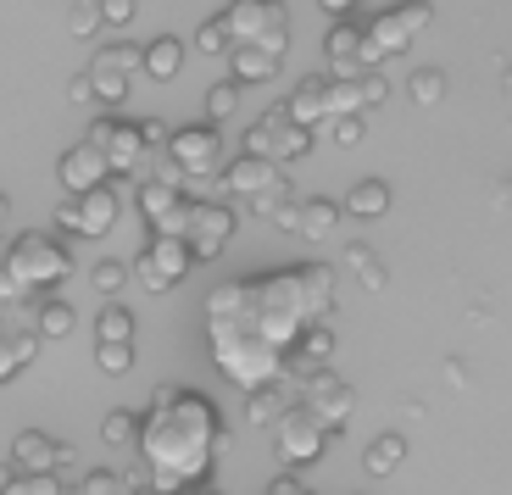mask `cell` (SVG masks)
Masks as SVG:
<instances>
[{"instance_id":"50","label":"cell","mask_w":512,"mask_h":495,"mask_svg":"<svg viewBox=\"0 0 512 495\" xmlns=\"http://www.w3.org/2000/svg\"><path fill=\"white\" fill-rule=\"evenodd\" d=\"M318 6H323L329 17H351V12H357V0H318Z\"/></svg>"},{"instance_id":"13","label":"cell","mask_w":512,"mask_h":495,"mask_svg":"<svg viewBox=\"0 0 512 495\" xmlns=\"http://www.w3.org/2000/svg\"><path fill=\"white\" fill-rule=\"evenodd\" d=\"M323 56H329V73L334 78H362V73H368V23L334 17L329 39H323Z\"/></svg>"},{"instance_id":"6","label":"cell","mask_w":512,"mask_h":495,"mask_svg":"<svg viewBox=\"0 0 512 495\" xmlns=\"http://www.w3.org/2000/svg\"><path fill=\"white\" fill-rule=\"evenodd\" d=\"M190 267H195V251H190L184 234H151V245H145L140 262H134V279H140V290L167 295Z\"/></svg>"},{"instance_id":"27","label":"cell","mask_w":512,"mask_h":495,"mask_svg":"<svg viewBox=\"0 0 512 495\" xmlns=\"http://www.w3.org/2000/svg\"><path fill=\"white\" fill-rule=\"evenodd\" d=\"M329 356H334V334H329V323H312V329L301 334V340H295L290 362H295L301 373H312V368H323Z\"/></svg>"},{"instance_id":"1","label":"cell","mask_w":512,"mask_h":495,"mask_svg":"<svg viewBox=\"0 0 512 495\" xmlns=\"http://www.w3.org/2000/svg\"><path fill=\"white\" fill-rule=\"evenodd\" d=\"M223 440H229V429H223L218 407L201 390L162 384L151 395V412L140 418L145 484L151 490H195V484H206Z\"/></svg>"},{"instance_id":"5","label":"cell","mask_w":512,"mask_h":495,"mask_svg":"<svg viewBox=\"0 0 512 495\" xmlns=\"http://www.w3.org/2000/svg\"><path fill=\"white\" fill-rule=\"evenodd\" d=\"M167 151H173V162L184 167V178H190V184H212V178H223V167H229V145H223L218 123L173 128Z\"/></svg>"},{"instance_id":"16","label":"cell","mask_w":512,"mask_h":495,"mask_svg":"<svg viewBox=\"0 0 512 495\" xmlns=\"http://www.w3.org/2000/svg\"><path fill=\"white\" fill-rule=\"evenodd\" d=\"M262 128L273 134V162H301V156L318 145V128H307V123H295L290 117V106H279V112H268L262 117Z\"/></svg>"},{"instance_id":"46","label":"cell","mask_w":512,"mask_h":495,"mask_svg":"<svg viewBox=\"0 0 512 495\" xmlns=\"http://www.w3.org/2000/svg\"><path fill=\"white\" fill-rule=\"evenodd\" d=\"M140 128H145V145H156V151H162V145L173 140V128H167V123H156V117H145Z\"/></svg>"},{"instance_id":"30","label":"cell","mask_w":512,"mask_h":495,"mask_svg":"<svg viewBox=\"0 0 512 495\" xmlns=\"http://www.w3.org/2000/svg\"><path fill=\"white\" fill-rule=\"evenodd\" d=\"M240 95H245L240 78H229V84H212V89H206V123H229V117L240 112Z\"/></svg>"},{"instance_id":"23","label":"cell","mask_w":512,"mask_h":495,"mask_svg":"<svg viewBox=\"0 0 512 495\" xmlns=\"http://www.w3.org/2000/svg\"><path fill=\"white\" fill-rule=\"evenodd\" d=\"M451 95V78H446V67H418V73L407 78V101L418 106V112H435L440 101Z\"/></svg>"},{"instance_id":"25","label":"cell","mask_w":512,"mask_h":495,"mask_svg":"<svg viewBox=\"0 0 512 495\" xmlns=\"http://www.w3.org/2000/svg\"><path fill=\"white\" fill-rule=\"evenodd\" d=\"M390 212V184L384 178H357L346 195V217H384Z\"/></svg>"},{"instance_id":"54","label":"cell","mask_w":512,"mask_h":495,"mask_svg":"<svg viewBox=\"0 0 512 495\" xmlns=\"http://www.w3.org/2000/svg\"><path fill=\"white\" fill-rule=\"evenodd\" d=\"M501 89H507V101H512V67H507V78H501Z\"/></svg>"},{"instance_id":"3","label":"cell","mask_w":512,"mask_h":495,"mask_svg":"<svg viewBox=\"0 0 512 495\" xmlns=\"http://www.w3.org/2000/svg\"><path fill=\"white\" fill-rule=\"evenodd\" d=\"M334 434L340 429H329V423L295 395L290 407L279 412V423H273V457H279V468H307V462H318L334 445Z\"/></svg>"},{"instance_id":"4","label":"cell","mask_w":512,"mask_h":495,"mask_svg":"<svg viewBox=\"0 0 512 495\" xmlns=\"http://www.w3.org/2000/svg\"><path fill=\"white\" fill-rule=\"evenodd\" d=\"M290 117L295 123H307V128H329L334 117H346V112H362V95H357V78H334V73H312L295 84L290 101Z\"/></svg>"},{"instance_id":"9","label":"cell","mask_w":512,"mask_h":495,"mask_svg":"<svg viewBox=\"0 0 512 495\" xmlns=\"http://www.w3.org/2000/svg\"><path fill=\"white\" fill-rule=\"evenodd\" d=\"M295 395L307 401L312 412H318L329 429H346L351 423V412H357V390H351L340 373H329V368H312V373H301L295 379Z\"/></svg>"},{"instance_id":"36","label":"cell","mask_w":512,"mask_h":495,"mask_svg":"<svg viewBox=\"0 0 512 495\" xmlns=\"http://www.w3.org/2000/svg\"><path fill=\"white\" fill-rule=\"evenodd\" d=\"M95 368L112 373V379H117V373H128V368H134V345H128V340H95Z\"/></svg>"},{"instance_id":"29","label":"cell","mask_w":512,"mask_h":495,"mask_svg":"<svg viewBox=\"0 0 512 495\" xmlns=\"http://www.w3.org/2000/svg\"><path fill=\"white\" fill-rule=\"evenodd\" d=\"M73 323H78V318H73V306L56 301V295L34 306V329L45 334V340H67V334H73Z\"/></svg>"},{"instance_id":"20","label":"cell","mask_w":512,"mask_h":495,"mask_svg":"<svg viewBox=\"0 0 512 495\" xmlns=\"http://www.w3.org/2000/svg\"><path fill=\"white\" fill-rule=\"evenodd\" d=\"M229 73L240 78L245 89H251V84H273V73H279V56L262 51V45H234V51H229Z\"/></svg>"},{"instance_id":"22","label":"cell","mask_w":512,"mask_h":495,"mask_svg":"<svg viewBox=\"0 0 512 495\" xmlns=\"http://www.w3.org/2000/svg\"><path fill=\"white\" fill-rule=\"evenodd\" d=\"M56 457H62V445H51V434H39V429H23L12 440V462L28 473H51Z\"/></svg>"},{"instance_id":"33","label":"cell","mask_w":512,"mask_h":495,"mask_svg":"<svg viewBox=\"0 0 512 495\" xmlns=\"http://www.w3.org/2000/svg\"><path fill=\"white\" fill-rule=\"evenodd\" d=\"M101 28H106L101 0H73V12H67V34H73V39H95Z\"/></svg>"},{"instance_id":"17","label":"cell","mask_w":512,"mask_h":495,"mask_svg":"<svg viewBox=\"0 0 512 495\" xmlns=\"http://www.w3.org/2000/svg\"><path fill=\"white\" fill-rule=\"evenodd\" d=\"M145 151H151V145H145V128L117 117L112 140H106V162H112V173L117 178H134V173H140V162H145Z\"/></svg>"},{"instance_id":"8","label":"cell","mask_w":512,"mask_h":495,"mask_svg":"<svg viewBox=\"0 0 512 495\" xmlns=\"http://www.w3.org/2000/svg\"><path fill=\"white\" fill-rule=\"evenodd\" d=\"M435 23V6L429 0H401V6H390V12H379L368 23V39L379 45V56L390 62V56H401L412 45V39L423 34V28Z\"/></svg>"},{"instance_id":"39","label":"cell","mask_w":512,"mask_h":495,"mask_svg":"<svg viewBox=\"0 0 512 495\" xmlns=\"http://www.w3.org/2000/svg\"><path fill=\"white\" fill-rule=\"evenodd\" d=\"M357 95H362V112H379V106L390 101V78H384L379 67H373V73H362V78H357Z\"/></svg>"},{"instance_id":"49","label":"cell","mask_w":512,"mask_h":495,"mask_svg":"<svg viewBox=\"0 0 512 495\" xmlns=\"http://www.w3.org/2000/svg\"><path fill=\"white\" fill-rule=\"evenodd\" d=\"M268 495H312V490H307L301 479H295V473H284V479H273V484H268Z\"/></svg>"},{"instance_id":"45","label":"cell","mask_w":512,"mask_h":495,"mask_svg":"<svg viewBox=\"0 0 512 495\" xmlns=\"http://www.w3.org/2000/svg\"><path fill=\"white\" fill-rule=\"evenodd\" d=\"M273 223H279V229H290V234H295V229H301V201H295V195H290V201H284L279 212H273Z\"/></svg>"},{"instance_id":"32","label":"cell","mask_w":512,"mask_h":495,"mask_svg":"<svg viewBox=\"0 0 512 495\" xmlns=\"http://www.w3.org/2000/svg\"><path fill=\"white\" fill-rule=\"evenodd\" d=\"M73 495H140V484L123 479V473L95 468V473H84V479H78V490H73Z\"/></svg>"},{"instance_id":"41","label":"cell","mask_w":512,"mask_h":495,"mask_svg":"<svg viewBox=\"0 0 512 495\" xmlns=\"http://www.w3.org/2000/svg\"><path fill=\"white\" fill-rule=\"evenodd\" d=\"M128 279H134V267H123V262H95V273H90V284L101 295H117Z\"/></svg>"},{"instance_id":"10","label":"cell","mask_w":512,"mask_h":495,"mask_svg":"<svg viewBox=\"0 0 512 495\" xmlns=\"http://www.w3.org/2000/svg\"><path fill=\"white\" fill-rule=\"evenodd\" d=\"M234 223H240V212L223 201H190V229H184V240H190L195 262H218L223 245L234 240Z\"/></svg>"},{"instance_id":"38","label":"cell","mask_w":512,"mask_h":495,"mask_svg":"<svg viewBox=\"0 0 512 495\" xmlns=\"http://www.w3.org/2000/svg\"><path fill=\"white\" fill-rule=\"evenodd\" d=\"M195 51L201 56H229L234 51V39H229V28L212 17V23H201V34H195Z\"/></svg>"},{"instance_id":"35","label":"cell","mask_w":512,"mask_h":495,"mask_svg":"<svg viewBox=\"0 0 512 495\" xmlns=\"http://www.w3.org/2000/svg\"><path fill=\"white\" fill-rule=\"evenodd\" d=\"M295 395H284L279 384H262V390H251V423H279V412L290 407Z\"/></svg>"},{"instance_id":"40","label":"cell","mask_w":512,"mask_h":495,"mask_svg":"<svg viewBox=\"0 0 512 495\" xmlns=\"http://www.w3.org/2000/svg\"><path fill=\"white\" fill-rule=\"evenodd\" d=\"M362 134H368V123H362V112H346L329 123V140L340 145V151H351V145H362Z\"/></svg>"},{"instance_id":"26","label":"cell","mask_w":512,"mask_h":495,"mask_svg":"<svg viewBox=\"0 0 512 495\" xmlns=\"http://www.w3.org/2000/svg\"><path fill=\"white\" fill-rule=\"evenodd\" d=\"M0 495H67L56 473H28V468H0Z\"/></svg>"},{"instance_id":"47","label":"cell","mask_w":512,"mask_h":495,"mask_svg":"<svg viewBox=\"0 0 512 495\" xmlns=\"http://www.w3.org/2000/svg\"><path fill=\"white\" fill-rule=\"evenodd\" d=\"M12 301H23V284H17L12 273H6V267H0V312H6Z\"/></svg>"},{"instance_id":"14","label":"cell","mask_w":512,"mask_h":495,"mask_svg":"<svg viewBox=\"0 0 512 495\" xmlns=\"http://www.w3.org/2000/svg\"><path fill=\"white\" fill-rule=\"evenodd\" d=\"M56 184H62L67 195H90V190H101V184H112V162H106L101 145L78 140L73 151L56 162Z\"/></svg>"},{"instance_id":"31","label":"cell","mask_w":512,"mask_h":495,"mask_svg":"<svg viewBox=\"0 0 512 495\" xmlns=\"http://www.w3.org/2000/svg\"><path fill=\"white\" fill-rule=\"evenodd\" d=\"M346 267L368 284V290H384V284H390V273H384V262L373 256V245H346Z\"/></svg>"},{"instance_id":"51","label":"cell","mask_w":512,"mask_h":495,"mask_svg":"<svg viewBox=\"0 0 512 495\" xmlns=\"http://www.w3.org/2000/svg\"><path fill=\"white\" fill-rule=\"evenodd\" d=\"M501 206H512V173L501 178Z\"/></svg>"},{"instance_id":"21","label":"cell","mask_w":512,"mask_h":495,"mask_svg":"<svg viewBox=\"0 0 512 495\" xmlns=\"http://www.w3.org/2000/svg\"><path fill=\"white\" fill-rule=\"evenodd\" d=\"M179 67H184V39L156 34L151 45H145V78H151V84H173Z\"/></svg>"},{"instance_id":"7","label":"cell","mask_w":512,"mask_h":495,"mask_svg":"<svg viewBox=\"0 0 512 495\" xmlns=\"http://www.w3.org/2000/svg\"><path fill=\"white\" fill-rule=\"evenodd\" d=\"M117 212H123L117 190H112V184H101V190L73 195V201L56 206V229H62V234H78V240H106V234L117 229Z\"/></svg>"},{"instance_id":"44","label":"cell","mask_w":512,"mask_h":495,"mask_svg":"<svg viewBox=\"0 0 512 495\" xmlns=\"http://www.w3.org/2000/svg\"><path fill=\"white\" fill-rule=\"evenodd\" d=\"M67 101H73V106H95V78H90V67H84V73L67 84Z\"/></svg>"},{"instance_id":"48","label":"cell","mask_w":512,"mask_h":495,"mask_svg":"<svg viewBox=\"0 0 512 495\" xmlns=\"http://www.w3.org/2000/svg\"><path fill=\"white\" fill-rule=\"evenodd\" d=\"M112 128H117V117H95L84 140H90V145H101V151H106V140H112Z\"/></svg>"},{"instance_id":"19","label":"cell","mask_w":512,"mask_h":495,"mask_svg":"<svg viewBox=\"0 0 512 495\" xmlns=\"http://www.w3.org/2000/svg\"><path fill=\"white\" fill-rule=\"evenodd\" d=\"M340 217H346V201H329V195H307L301 201V240H329L340 229Z\"/></svg>"},{"instance_id":"43","label":"cell","mask_w":512,"mask_h":495,"mask_svg":"<svg viewBox=\"0 0 512 495\" xmlns=\"http://www.w3.org/2000/svg\"><path fill=\"white\" fill-rule=\"evenodd\" d=\"M101 12H106V28H128L134 12H140V0H101Z\"/></svg>"},{"instance_id":"11","label":"cell","mask_w":512,"mask_h":495,"mask_svg":"<svg viewBox=\"0 0 512 495\" xmlns=\"http://www.w3.org/2000/svg\"><path fill=\"white\" fill-rule=\"evenodd\" d=\"M218 23L229 28L234 45H262L273 28L290 23V6H284V0H229V12H223Z\"/></svg>"},{"instance_id":"53","label":"cell","mask_w":512,"mask_h":495,"mask_svg":"<svg viewBox=\"0 0 512 495\" xmlns=\"http://www.w3.org/2000/svg\"><path fill=\"white\" fill-rule=\"evenodd\" d=\"M140 495H184V490H151V484H145V490Z\"/></svg>"},{"instance_id":"42","label":"cell","mask_w":512,"mask_h":495,"mask_svg":"<svg viewBox=\"0 0 512 495\" xmlns=\"http://www.w3.org/2000/svg\"><path fill=\"white\" fill-rule=\"evenodd\" d=\"M284 201H290V184H279V190H262V195H245V212H251V217H273Z\"/></svg>"},{"instance_id":"18","label":"cell","mask_w":512,"mask_h":495,"mask_svg":"<svg viewBox=\"0 0 512 495\" xmlns=\"http://www.w3.org/2000/svg\"><path fill=\"white\" fill-rule=\"evenodd\" d=\"M45 334L39 329H0V384H12L23 368H34Z\"/></svg>"},{"instance_id":"15","label":"cell","mask_w":512,"mask_h":495,"mask_svg":"<svg viewBox=\"0 0 512 495\" xmlns=\"http://www.w3.org/2000/svg\"><path fill=\"white\" fill-rule=\"evenodd\" d=\"M223 190L234 195V201H245V195H262V190H279V184H290L284 178V167L273 162V156H234L229 167H223V178H218Z\"/></svg>"},{"instance_id":"24","label":"cell","mask_w":512,"mask_h":495,"mask_svg":"<svg viewBox=\"0 0 512 495\" xmlns=\"http://www.w3.org/2000/svg\"><path fill=\"white\" fill-rule=\"evenodd\" d=\"M90 78H95V112H123L134 73H117V67H95L90 62Z\"/></svg>"},{"instance_id":"28","label":"cell","mask_w":512,"mask_h":495,"mask_svg":"<svg viewBox=\"0 0 512 495\" xmlns=\"http://www.w3.org/2000/svg\"><path fill=\"white\" fill-rule=\"evenodd\" d=\"M407 462V434H379V440L368 445V457H362V468L373 473V479H390V473Z\"/></svg>"},{"instance_id":"37","label":"cell","mask_w":512,"mask_h":495,"mask_svg":"<svg viewBox=\"0 0 512 495\" xmlns=\"http://www.w3.org/2000/svg\"><path fill=\"white\" fill-rule=\"evenodd\" d=\"M101 434H106V445H140V418L128 407H112L101 423Z\"/></svg>"},{"instance_id":"52","label":"cell","mask_w":512,"mask_h":495,"mask_svg":"<svg viewBox=\"0 0 512 495\" xmlns=\"http://www.w3.org/2000/svg\"><path fill=\"white\" fill-rule=\"evenodd\" d=\"M6 217H12V201H6V190H0V229H6Z\"/></svg>"},{"instance_id":"12","label":"cell","mask_w":512,"mask_h":495,"mask_svg":"<svg viewBox=\"0 0 512 495\" xmlns=\"http://www.w3.org/2000/svg\"><path fill=\"white\" fill-rule=\"evenodd\" d=\"M134 201H140V217L151 223V234H184L190 229V201H184L179 184H162V178H145L134 184Z\"/></svg>"},{"instance_id":"34","label":"cell","mask_w":512,"mask_h":495,"mask_svg":"<svg viewBox=\"0 0 512 495\" xmlns=\"http://www.w3.org/2000/svg\"><path fill=\"white\" fill-rule=\"evenodd\" d=\"M95 340H128V345H134V312L112 301L101 318H95Z\"/></svg>"},{"instance_id":"55","label":"cell","mask_w":512,"mask_h":495,"mask_svg":"<svg viewBox=\"0 0 512 495\" xmlns=\"http://www.w3.org/2000/svg\"><path fill=\"white\" fill-rule=\"evenodd\" d=\"M206 495H218V490H206Z\"/></svg>"},{"instance_id":"2","label":"cell","mask_w":512,"mask_h":495,"mask_svg":"<svg viewBox=\"0 0 512 495\" xmlns=\"http://www.w3.org/2000/svg\"><path fill=\"white\" fill-rule=\"evenodd\" d=\"M0 267L23 284V295H39V290H56V284L73 273V256H67L62 240H51V234L34 229V234H23L12 251L0 256Z\"/></svg>"}]
</instances>
